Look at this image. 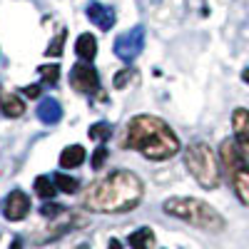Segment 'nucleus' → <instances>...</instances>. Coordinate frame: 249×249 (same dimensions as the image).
Segmentation results:
<instances>
[{
	"instance_id": "4",
	"label": "nucleus",
	"mask_w": 249,
	"mask_h": 249,
	"mask_svg": "<svg viewBox=\"0 0 249 249\" xmlns=\"http://www.w3.org/2000/svg\"><path fill=\"white\" fill-rule=\"evenodd\" d=\"M219 157H222V164L227 175L232 179V187H234V195L239 197L242 204L249 207V160L242 150L239 140H224L222 147H219Z\"/></svg>"
},
{
	"instance_id": "26",
	"label": "nucleus",
	"mask_w": 249,
	"mask_h": 249,
	"mask_svg": "<svg viewBox=\"0 0 249 249\" xmlns=\"http://www.w3.org/2000/svg\"><path fill=\"white\" fill-rule=\"evenodd\" d=\"M242 80H244L247 85H249V68H244V70H242Z\"/></svg>"
},
{
	"instance_id": "8",
	"label": "nucleus",
	"mask_w": 249,
	"mask_h": 249,
	"mask_svg": "<svg viewBox=\"0 0 249 249\" xmlns=\"http://www.w3.org/2000/svg\"><path fill=\"white\" fill-rule=\"evenodd\" d=\"M28 212H30V199H28L25 192L15 190V192H10V195L3 199V214H5V219L20 222Z\"/></svg>"
},
{
	"instance_id": "12",
	"label": "nucleus",
	"mask_w": 249,
	"mask_h": 249,
	"mask_svg": "<svg viewBox=\"0 0 249 249\" xmlns=\"http://www.w3.org/2000/svg\"><path fill=\"white\" fill-rule=\"evenodd\" d=\"M37 117H40V122H45V124L60 122V120H62L60 102H57V100H43V102H40V107H37Z\"/></svg>"
},
{
	"instance_id": "7",
	"label": "nucleus",
	"mask_w": 249,
	"mask_h": 249,
	"mask_svg": "<svg viewBox=\"0 0 249 249\" xmlns=\"http://www.w3.org/2000/svg\"><path fill=\"white\" fill-rule=\"evenodd\" d=\"M70 85L77 92H85V95H92L100 90V75L92 68V62H88V60L75 62V68L70 70Z\"/></svg>"
},
{
	"instance_id": "9",
	"label": "nucleus",
	"mask_w": 249,
	"mask_h": 249,
	"mask_svg": "<svg viewBox=\"0 0 249 249\" xmlns=\"http://www.w3.org/2000/svg\"><path fill=\"white\" fill-rule=\"evenodd\" d=\"M85 15L90 18V23H95L100 30H110V28L115 25V13H112V8L97 3V0H92V3L85 8Z\"/></svg>"
},
{
	"instance_id": "17",
	"label": "nucleus",
	"mask_w": 249,
	"mask_h": 249,
	"mask_svg": "<svg viewBox=\"0 0 249 249\" xmlns=\"http://www.w3.org/2000/svg\"><path fill=\"white\" fill-rule=\"evenodd\" d=\"M53 179H55V184H57V190H60V192H65V195H75V192L80 190V182H77L75 177L62 175V172H57Z\"/></svg>"
},
{
	"instance_id": "16",
	"label": "nucleus",
	"mask_w": 249,
	"mask_h": 249,
	"mask_svg": "<svg viewBox=\"0 0 249 249\" xmlns=\"http://www.w3.org/2000/svg\"><path fill=\"white\" fill-rule=\"evenodd\" d=\"M35 192H37V197H43V199H53L55 192H57V184L50 177H37L35 179Z\"/></svg>"
},
{
	"instance_id": "1",
	"label": "nucleus",
	"mask_w": 249,
	"mask_h": 249,
	"mask_svg": "<svg viewBox=\"0 0 249 249\" xmlns=\"http://www.w3.org/2000/svg\"><path fill=\"white\" fill-rule=\"evenodd\" d=\"M142 182L130 170H117L107 175L105 179L95 182L85 192V207L90 212L100 214H117V212H130L142 199Z\"/></svg>"
},
{
	"instance_id": "14",
	"label": "nucleus",
	"mask_w": 249,
	"mask_h": 249,
	"mask_svg": "<svg viewBox=\"0 0 249 249\" xmlns=\"http://www.w3.org/2000/svg\"><path fill=\"white\" fill-rule=\"evenodd\" d=\"M82 162H85V147H80V144H70V147H65L60 155L62 167H80Z\"/></svg>"
},
{
	"instance_id": "6",
	"label": "nucleus",
	"mask_w": 249,
	"mask_h": 249,
	"mask_svg": "<svg viewBox=\"0 0 249 249\" xmlns=\"http://www.w3.org/2000/svg\"><path fill=\"white\" fill-rule=\"evenodd\" d=\"M144 48V28L142 25H135L132 30L122 33L117 40H115V55L124 62H132Z\"/></svg>"
},
{
	"instance_id": "5",
	"label": "nucleus",
	"mask_w": 249,
	"mask_h": 249,
	"mask_svg": "<svg viewBox=\"0 0 249 249\" xmlns=\"http://www.w3.org/2000/svg\"><path fill=\"white\" fill-rule=\"evenodd\" d=\"M184 164L204 190H214L219 184V164L214 160V152L210 150V144H204V142L190 144V150L184 155Z\"/></svg>"
},
{
	"instance_id": "20",
	"label": "nucleus",
	"mask_w": 249,
	"mask_h": 249,
	"mask_svg": "<svg viewBox=\"0 0 249 249\" xmlns=\"http://www.w3.org/2000/svg\"><path fill=\"white\" fill-rule=\"evenodd\" d=\"M65 30H60L57 35H55V40H53V45H48V50H45V55L48 57H60L62 55V43H65Z\"/></svg>"
},
{
	"instance_id": "19",
	"label": "nucleus",
	"mask_w": 249,
	"mask_h": 249,
	"mask_svg": "<svg viewBox=\"0 0 249 249\" xmlns=\"http://www.w3.org/2000/svg\"><path fill=\"white\" fill-rule=\"evenodd\" d=\"M37 72H40V77H43L45 82H50V85H55L57 77H60V68L55 65V62H53V65H40Z\"/></svg>"
},
{
	"instance_id": "22",
	"label": "nucleus",
	"mask_w": 249,
	"mask_h": 249,
	"mask_svg": "<svg viewBox=\"0 0 249 249\" xmlns=\"http://www.w3.org/2000/svg\"><path fill=\"white\" fill-rule=\"evenodd\" d=\"M105 160H107V147H105V144H100V147L95 150V155H92V167L100 170L102 164H105Z\"/></svg>"
},
{
	"instance_id": "10",
	"label": "nucleus",
	"mask_w": 249,
	"mask_h": 249,
	"mask_svg": "<svg viewBox=\"0 0 249 249\" xmlns=\"http://www.w3.org/2000/svg\"><path fill=\"white\" fill-rule=\"evenodd\" d=\"M232 127H234V137L239 140V144L249 147V110H234L232 115Z\"/></svg>"
},
{
	"instance_id": "13",
	"label": "nucleus",
	"mask_w": 249,
	"mask_h": 249,
	"mask_svg": "<svg viewBox=\"0 0 249 249\" xmlns=\"http://www.w3.org/2000/svg\"><path fill=\"white\" fill-rule=\"evenodd\" d=\"M75 53H77L80 60H88V62L95 60V55H97V40H95V35L82 33L77 37V43H75Z\"/></svg>"
},
{
	"instance_id": "3",
	"label": "nucleus",
	"mask_w": 249,
	"mask_h": 249,
	"mask_svg": "<svg viewBox=\"0 0 249 249\" xmlns=\"http://www.w3.org/2000/svg\"><path fill=\"white\" fill-rule=\"evenodd\" d=\"M164 212L177 217V219H184L199 230H210V232H222L224 230V217L210 207L202 199H195V197H172L164 202Z\"/></svg>"
},
{
	"instance_id": "28",
	"label": "nucleus",
	"mask_w": 249,
	"mask_h": 249,
	"mask_svg": "<svg viewBox=\"0 0 249 249\" xmlns=\"http://www.w3.org/2000/svg\"><path fill=\"white\" fill-rule=\"evenodd\" d=\"M80 249H88V247H80Z\"/></svg>"
},
{
	"instance_id": "11",
	"label": "nucleus",
	"mask_w": 249,
	"mask_h": 249,
	"mask_svg": "<svg viewBox=\"0 0 249 249\" xmlns=\"http://www.w3.org/2000/svg\"><path fill=\"white\" fill-rule=\"evenodd\" d=\"M0 112L5 117H20L25 112V102L13 92H0Z\"/></svg>"
},
{
	"instance_id": "21",
	"label": "nucleus",
	"mask_w": 249,
	"mask_h": 249,
	"mask_svg": "<svg viewBox=\"0 0 249 249\" xmlns=\"http://www.w3.org/2000/svg\"><path fill=\"white\" fill-rule=\"evenodd\" d=\"M130 80H135V72H132L130 68H124L122 72H117V75H115V80H112V82H115V88H117V90H124V88L130 85Z\"/></svg>"
},
{
	"instance_id": "27",
	"label": "nucleus",
	"mask_w": 249,
	"mask_h": 249,
	"mask_svg": "<svg viewBox=\"0 0 249 249\" xmlns=\"http://www.w3.org/2000/svg\"><path fill=\"white\" fill-rule=\"evenodd\" d=\"M20 247H23V242H20V239H15V242H13V247H10V249H20Z\"/></svg>"
},
{
	"instance_id": "15",
	"label": "nucleus",
	"mask_w": 249,
	"mask_h": 249,
	"mask_svg": "<svg viewBox=\"0 0 249 249\" xmlns=\"http://www.w3.org/2000/svg\"><path fill=\"white\" fill-rule=\"evenodd\" d=\"M152 244H155V234H152V230H147V227L130 234V247L132 249H150Z\"/></svg>"
},
{
	"instance_id": "23",
	"label": "nucleus",
	"mask_w": 249,
	"mask_h": 249,
	"mask_svg": "<svg viewBox=\"0 0 249 249\" xmlns=\"http://www.w3.org/2000/svg\"><path fill=\"white\" fill-rule=\"evenodd\" d=\"M40 212H43V217H57V214L62 212V207H60V204H45Z\"/></svg>"
},
{
	"instance_id": "2",
	"label": "nucleus",
	"mask_w": 249,
	"mask_h": 249,
	"mask_svg": "<svg viewBox=\"0 0 249 249\" xmlns=\"http://www.w3.org/2000/svg\"><path fill=\"white\" fill-rule=\"evenodd\" d=\"M124 147H132L142 152L147 160H170L179 152V140L170 130V124L152 117V115H137L127 124V140Z\"/></svg>"
},
{
	"instance_id": "24",
	"label": "nucleus",
	"mask_w": 249,
	"mask_h": 249,
	"mask_svg": "<svg viewBox=\"0 0 249 249\" xmlns=\"http://www.w3.org/2000/svg\"><path fill=\"white\" fill-rule=\"evenodd\" d=\"M23 95H25V97H37V95H40V88H37V85L23 88Z\"/></svg>"
},
{
	"instance_id": "25",
	"label": "nucleus",
	"mask_w": 249,
	"mask_h": 249,
	"mask_svg": "<svg viewBox=\"0 0 249 249\" xmlns=\"http://www.w3.org/2000/svg\"><path fill=\"white\" fill-rule=\"evenodd\" d=\"M107 249H122V244H120L117 239H110V244H107Z\"/></svg>"
},
{
	"instance_id": "18",
	"label": "nucleus",
	"mask_w": 249,
	"mask_h": 249,
	"mask_svg": "<svg viewBox=\"0 0 249 249\" xmlns=\"http://www.w3.org/2000/svg\"><path fill=\"white\" fill-rule=\"evenodd\" d=\"M88 135H90V140H95V142H105V140H110V135H112V124H110V122H95Z\"/></svg>"
}]
</instances>
